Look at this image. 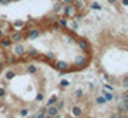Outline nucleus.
<instances>
[{
  "instance_id": "1",
  "label": "nucleus",
  "mask_w": 128,
  "mask_h": 118,
  "mask_svg": "<svg viewBox=\"0 0 128 118\" xmlns=\"http://www.w3.org/2000/svg\"><path fill=\"white\" fill-rule=\"evenodd\" d=\"M89 58L91 56H88V55H78L74 59V62H72V68L74 69H84V68H86L89 60H91Z\"/></svg>"
},
{
  "instance_id": "2",
  "label": "nucleus",
  "mask_w": 128,
  "mask_h": 118,
  "mask_svg": "<svg viewBox=\"0 0 128 118\" xmlns=\"http://www.w3.org/2000/svg\"><path fill=\"white\" fill-rule=\"evenodd\" d=\"M76 43H78V46L82 49V52H85L88 56H91V53H92V49H91V43H89V42L85 39V38H78Z\"/></svg>"
},
{
  "instance_id": "3",
  "label": "nucleus",
  "mask_w": 128,
  "mask_h": 118,
  "mask_svg": "<svg viewBox=\"0 0 128 118\" xmlns=\"http://www.w3.org/2000/svg\"><path fill=\"white\" fill-rule=\"evenodd\" d=\"M62 13H64V18L69 20V19H75L78 10L75 9V6H74V4H66V6H64Z\"/></svg>"
},
{
  "instance_id": "4",
  "label": "nucleus",
  "mask_w": 128,
  "mask_h": 118,
  "mask_svg": "<svg viewBox=\"0 0 128 118\" xmlns=\"http://www.w3.org/2000/svg\"><path fill=\"white\" fill-rule=\"evenodd\" d=\"M53 66H55L58 71H62V72H65V74L72 72V71H70V69H72V66H70V64H68L66 60H56V64H55Z\"/></svg>"
},
{
  "instance_id": "5",
  "label": "nucleus",
  "mask_w": 128,
  "mask_h": 118,
  "mask_svg": "<svg viewBox=\"0 0 128 118\" xmlns=\"http://www.w3.org/2000/svg\"><path fill=\"white\" fill-rule=\"evenodd\" d=\"M26 50H28V48L24 46V45H22V43H16L13 46V55H16L18 58L26 56Z\"/></svg>"
},
{
  "instance_id": "6",
  "label": "nucleus",
  "mask_w": 128,
  "mask_h": 118,
  "mask_svg": "<svg viewBox=\"0 0 128 118\" xmlns=\"http://www.w3.org/2000/svg\"><path fill=\"white\" fill-rule=\"evenodd\" d=\"M9 38H10V40H12L13 45H16V43H22L23 40H26V36H24L22 32H12V33L9 35Z\"/></svg>"
},
{
  "instance_id": "7",
  "label": "nucleus",
  "mask_w": 128,
  "mask_h": 118,
  "mask_svg": "<svg viewBox=\"0 0 128 118\" xmlns=\"http://www.w3.org/2000/svg\"><path fill=\"white\" fill-rule=\"evenodd\" d=\"M26 56L29 59H36V58H39L40 56V52L36 49V48H28V50H26Z\"/></svg>"
},
{
  "instance_id": "8",
  "label": "nucleus",
  "mask_w": 128,
  "mask_h": 118,
  "mask_svg": "<svg viewBox=\"0 0 128 118\" xmlns=\"http://www.w3.org/2000/svg\"><path fill=\"white\" fill-rule=\"evenodd\" d=\"M13 43L10 40V38L9 36H3V38H0V48H3V49H9V48H12Z\"/></svg>"
},
{
  "instance_id": "9",
  "label": "nucleus",
  "mask_w": 128,
  "mask_h": 118,
  "mask_svg": "<svg viewBox=\"0 0 128 118\" xmlns=\"http://www.w3.org/2000/svg\"><path fill=\"white\" fill-rule=\"evenodd\" d=\"M40 36V29H32L29 30L28 33H26V39H30V40H33V39H38Z\"/></svg>"
},
{
  "instance_id": "10",
  "label": "nucleus",
  "mask_w": 128,
  "mask_h": 118,
  "mask_svg": "<svg viewBox=\"0 0 128 118\" xmlns=\"http://www.w3.org/2000/svg\"><path fill=\"white\" fill-rule=\"evenodd\" d=\"M70 114H72L75 118L82 117V114H84V111H82V106L81 105H72V108H70Z\"/></svg>"
},
{
  "instance_id": "11",
  "label": "nucleus",
  "mask_w": 128,
  "mask_h": 118,
  "mask_svg": "<svg viewBox=\"0 0 128 118\" xmlns=\"http://www.w3.org/2000/svg\"><path fill=\"white\" fill-rule=\"evenodd\" d=\"M48 117H52V118H58L59 117V110L55 105L52 106H48V111H46Z\"/></svg>"
},
{
  "instance_id": "12",
  "label": "nucleus",
  "mask_w": 128,
  "mask_h": 118,
  "mask_svg": "<svg viewBox=\"0 0 128 118\" xmlns=\"http://www.w3.org/2000/svg\"><path fill=\"white\" fill-rule=\"evenodd\" d=\"M64 3H62V2H60V0H58V2H55V3H53V13H55V14H56V16H59V13H62V10H64Z\"/></svg>"
},
{
  "instance_id": "13",
  "label": "nucleus",
  "mask_w": 128,
  "mask_h": 118,
  "mask_svg": "<svg viewBox=\"0 0 128 118\" xmlns=\"http://www.w3.org/2000/svg\"><path fill=\"white\" fill-rule=\"evenodd\" d=\"M4 62H6L7 65H16V64H19V58L16 55H7Z\"/></svg>"
},
{
  "instance_id": "14",
  "label": "nucleus",
  "mask_w": 128,
  "mask_h": 118,
  "mask_svg": "<svg viewBox=\"0 0 128 118\" xmlns=\"http://www.w3.org/2000/svg\"><path fill=\"white\" fill-rule=\"evenodd\" d=\"M101 95H102L105 100H106V102H111V101H114V92H112V91H106V89H102Z\"/></svg>"
},
{
  "instance_id": "15",
  "label": "nucleus",
  "mask_w": 128,
  "mask_h": 118,
  "mask_svg": "<svg viewBox=\"0 0 128 118\" xmlns=\"http://www.w3.org/2000/svg\"><path fill=\"white\" fill-rule=\"evenodd\" d=\"M74 6H75V9L78 12H82L85 9V6H86V3H85V0H75L74 2Z\"/></svg>"
},
{
  "instance_id": "16",
  "label": "nucleus",
  "mask_w": 128,
  "mask_h": 118,
  "mask_svg": "<svg viewBox=\"0 0 128 118\" xmlns=\"http://www.w3.org/2000/svg\"><path fill=\"white\" fill-rule=\"evenodd\" d=\"M68 28H69L72 32H76V30L79 29V22L78 20H75V19H70L69 24H68Z\"/></svg>"
},
{
  "instance_id": "17",
  "label": "nucleus",
  "mask_w": 128,
  "mask_h": 118,
  "mask_svg": "<svg viewBox=\"0 0 128 118\" xmlns=\"http://www.w3.org/2000/svg\"><path fill=\"white\" fill-rule=\"evenodd\" d=\"M56 22L59 23V26L62 28V29H66L68 28V19H65V18H59V16H56Z\"/></svg>"
},
{
  "instance_id": "18",
  "label": "nucleus",
  "mask_w": 128,
  "mask_h": 118,
  "mask_svg": "<svg viewBox=\"0 0 128 118\" xmlns=\"http://www.w3.org/2000/svg\"><path fill=\"white\" fill-rule=\"evenodd\" d=\"M14 76H16V72L13 71V69H9V71H6V74H4V79H6V81H12Z\"/></svg>"
},
{
  "instance_id": "19",
  "label": "nucleus",
  "mask_w": 128,
  "mask_h": 118,
  "mask_svg": "<svg viewBox=\"0 0 128 118\" xmlns=\"http://www.w3.org/2000/svg\"><path fill=\"white\" fill-rule=\"evenodd\" d=\"M58 101H59V98L56 96V95H53V96H50V98H49V100L46 101V106H52V105H55V104H56Z\"/></svg>"
},
{
  "instance_id": "20",
  "label": "nucleus",
  "mask_w": 128,
  "mask_h": 118,
  "mask_svg": "<svg viewBox=\"0 0 128 118\" xmlns=\"http://www.w3.org/2000/svg\"><path fill=\"white\" fill-rule=\"evenodd\" d=\"M95 102H96V105H106V100H105L102 95L95 96Z\"/></svg>"
},
{
  "instance_id": "21",
  "label": "nucleus",
  "mask_w": 128,
  "mask_h": 118,
  "mask_svg": "<svg viewBox=\"0 0 128 118\" xmlns=\"http://www.w3.org/2000/svg\"><path fill=\"white\" fill-rule=\"evenodd\" d=\"M70 85V81H68V79H60V81H59V88H68V86H69Z\"/></svg>"
},
{
  "instance_id": "22",
  "label": "nucleus",
  "mask_w": 128,
  "mask_h": 118,
  "mask_svg": "<svg viewBox=\"0 0 128 118\" xmlns=\"http://www.w3.org/2000/svg\"><path fill=\"white\" fill-rule=\"evenodd\" d=\"M125 106H127V104H124V102H120V104L116 105V112H120V114H124V112H125Z\"/></svg>"
},
{
  "instance_id": "23",
  "label": "nucleus",
  "mask_w": 128,
  "mask_h": 118,
  "mask_svg": "<svg viewBox=\"0 0 128 118\" xmlns=\"http://www.w3.org/2000/svg\"><path fill=\"white\" fill-rule=\"evenodd\" d=\"M26 71H28V74H30V75H35L36 72H38V68H36L35 65H29L26 68Z\"/></svg>"
},
{
  "instance_id": "24",
  "label": "nucleus",
  "mask_w": 128,
  "mask_h": 118,
  "mask_svg": "<svg viewBox=\"0 0 128 118\" xmlns=\"http://www.w3.org/2000/svg\"><path fill=\"white\" fill-rule=\"evenodd\" d=\"M120 85H121L122 88H125V89L128 88V75H125V76L120 81Z\"/></svg>"
},
{
  "instance_id": "25",
  "label": "nucleus",
  "mask_w": 128,
  "mask_h": 118,
  "mask_svg": "<svg viewBox=\"0 0 128 118\" xmlns=\"http://www.w3.org/2000/svg\"><path fill=\"white\" fill-rule=\"evenodd\" d=\"M24 20H20V19H19V20H14V22H13V28H24Z\"/></svg>"
},
{
  "instance_id": "26",
  "label": "nucleus",
  "mask_w": 128,
  "mask_h": 118,
  "mask_svg": "<svg viewBox=\"0 0 128 118\" xmlns=\"http://www.w3.org/2000/svg\"><path fill=\"white\" fill-rule=\"evenodd\" d=\"M85 18H86V13L85 12H78L76 13V16H75V20L79 22V20H82V19H85Z\"/></svg>"
},
{
  "instance_id": "27",
  "label": "nucleus",
  "mask_w": 128,
  "mask_h": 118,
  "mask_svg": "<svg viewBox=\"0 0 128 118\" xmlns=\"http://www.w3.org/2000/svg\"><path fill=\"white\" fill-rule=\"evenodd\" d=\"M55 106L58 108L59 111H62V110H64V108H65V101H64V100H59L58 102L55 104Z\"/></svg>"
},
{
  "instance_id": "28",
  "label": "nucleus",
  "mask_w": 128,
  "mask_h": 118,
  "mask_svg": "<svg viewBox=\"0 0 128 118\" xmlns=\"http://www.w3.org/2000/svg\"><path fill=\"white\" fill-rule=\"evenodd\" d=\"M91 9H94V10H102V6L99 3H96V2H92L91 3Z\"/></svg>"
},
{
  "instance_id": "29",
  "label": "nucleus",
  "mask_w": 128,
  "mask_h": 118,
  "mask_svg": "<svg viewBox=\"0 0 128 118\" xmlns=\"http://www.w3.org/2000/svg\"><path fill=\"white\" fill-rule=\"evenodd\" d=\"M75 96L78 98V100H82V98H84V91H82V89H76L75 91Z\"/></svg>"
},
{
  "instance_id": "30",
  "label": "nucleus",
  "mask_w": 128,
  "mask_h": 118,
  "mask_svg": "<svg viewBox=\"0 0 128 118\" xmlns=\"http://www.w3.org/2000/svg\"><path fill=\"white\" fill-rule=\"evenodd\" d=\"M45 58H46V60H50V62H52L53 59H55V55H53L52 52H46L45 53Z\"/></svg>"
},
{
  "instance_id": "31",
  "label": "nucleus",
  "mask_w": 128,
  "mask_h": 118,
  "mask_svg": "<svg viewBox=\"0 0 128 118\" xmlns=\"http://www.w3.org/2000/svg\"><path fill=\"white\" fill-rule=\"evenodd\" d=\"M19 114H20V117H28V114H29V110H28V108H22Z\"/></svg>"
},
{
  "instance_id": "32",
  "label": "nucleus",
  "mask_w": 128,
  "mask_h": 118,
  "mask_svg": "<svg viewBox=\"0 0 128 118\" xmlns=\"http://www.w3.org/2000/svg\"><path fill=\"white\" fill-rule=\"evenodd\" d=\"M121 98H122V102H124V104H128V91H125V92L121 95Z\"/></svg>"
},
{
  "instance_id": "33",
  "label": "nucleus",
  "mask_w": 128,
  "mask_h": 118,
  "mask_svg": "<svg viewBox=\"0 0 128 118\" xmlns=\"http://www.w3.org/2000/svg\"><path fill=\"white\" fill-rule=\"evenodd\" d=\"M43 101V94L42 92H38L36 94V102H42Z\"/></svg>"
},
{
  "instance_id": "34",
  "label": "nucleus",
  "mask_w": 128,
  "mask_h": 118,
  "mask_svg": "<svg viewBox=\"0 0 128 118\" xmlns=\"http://www.w3.org/2000/svg\"><path fill=\"white\" fill-rule=\"evenodd\" d=\"M7 95V92H6V88H3V86H0V98H4Z\"/></svg>"
},
{
  "instance_id": "35",
  "label": "nucleus",
  "mask_w": 128,
  "mask_h": 118,
  "mask_svg": "<svg viewBox=\"0 0 128 118\" xmlns=\"http://www.w3.org/2000/svg\"><path fill=\"white\" fill-rule=\"evenodd\" d=\"M110 118H122V114H120V112H112V114H111V117Z\"/></svg>"
},
{
  "instance_id": "36",
  "label": "nucleus",
  "mask_w": 128,
  "mask_h": 118,
  "mask_svg": "<svg viewBox=\"0 0 128 118\" xmlns=\"http://www.w3.org/2000/svg\"><path fill=\"white\" fill-rule=\"evenodd\" d=\"M52 28H53V30H60V29H62V28L59 26L58 22H52Z\"/></svg>"
},
{
  "instance_id": "37",
  "label": "nucleus",
  "mask_w": 128,
  "mask_h": 118,
  "mask_svg": "<svg viewBox=\"0 0 128 118\" xmlns=\"http://www.w3.org/2000/svg\"><path fill=\"white\" fill-rule=\"evenodd\" d=\"M12 3V0H0V4L2 6H7V4H10Z\"/></svg>"
},
{
  "instance_id": "38",
  "label": "nucleus",
  "mask_w": 128,
  "mask_h": 118,
  "mask_svg": "<svg viewBox=\"0 0 128 118\" xmlns=\"http://www.w3.org/2000/svg\"><path fill=\"white\" fill-rule=\"evenodd\" d=\"M104 89H106V91H114V86H112V85H110V84H105Z\"/></svg>"
},
{
  "instance_id": "39",
  "label": "nucleus",
  "mask_w": 128,
  "mask_h": 118,
  "mask_svg": "<svg viewBox=\"0 0 128 118\" xmlns=\"http://www.w3.org/2000/svg\"><path fill=\"white\" fill-rule=\"evenodd\" d=\"M60 2L66 6V4H74V2H75V0H60Z\"/></svg>"
},
{
  "instance_id": "40",
  "label": "nucleus",
  "mask_w": 128,
  "mask_h": 118,
  "mask_svg": "<svg viewBox=\"0 0 128 118\" xmlns=\"http://www.w3.org/2000/svg\"><path fill=\"white\" fill-rule=\"evenodd\" d=\"M46 111H48V106L45 105V106H42L40 110H39V114H45V115H46Z\"/></svg>"
},
{
  "instance_id": "41",
  "label": "nucleus",
  "mask_w": 128,
  "mask_h": 118,
  "mask_svg": "<svg viewBox=\"0 0 128 118\" xmlns=\"http://www.w3.org/2000/svg\"><path fill=\"white\" fill-rule=\"evenodd\" d=\"M4 65H6V62H4V60L2 59V60H0V72H2L3 69H4Z\"/></svg>"
},
{
  "instance_id": "42",
  "label": "nucleus",
  "mask_w": 128,
  "mask_h": 118,
  "mask_svg": "<svg viewBox=\"0 0 128 118\" xmlns=\"http://www.w3.org/2000/svg\"><path fill=\"white\" fill-rule=\"evenodd\" d=\"M102 78H104L106 82H110V79H111V76L108 75V74H102Z\"/></svg>"
},
{
  "instance_id": "43",
  "label": "nucleus",
  "mask_w": 128,
  "mask_h": 118,
  "mask_svg": "<svg viewBox=\"0 0 128 118\" xmlns=\"http://www.w3.org/2000/svg\"><path fill=\"white\" fill-rule=\"evenodd\" d=\"M35 118H46V115H45V114H39V112H38V115H35Z\"/></svg>"
},
{
  "instance_id": "44",
  "label": "nucleus",
  "mask_w": 128,
  "mask_h": 118,
  "mask_svg": "<svg viewBox=\"0 0 128 118\" xmlns=\"http://www.w3.org/2000/svg\"><path fill=\"white\" fill-rule=\"evenodd\" d=\"M121 4L127 7V6H128V0H121Z\"/></svg>"
},
{
  "instance_id": "45",
  "label": "nucleus",
  "mask_w": 128,
  "mask_h": 118,
  "mask_svg": "<svg viewBox=\"0 0 128 118\" xmlns=\"http://www.w3.org/2000/svg\"><path fill=\"white\" fill-rule=\"evenodd\" d=\"M110 4H115V3H118V0H106Z\"/></svg>"
},
{
  "instance_id": "46",
  "label": "nucleus",
  "mask_w": 128,
  "mask_h": 118,
  "mask_svg": "<svg viewBox=\"0 0 128 118\" xmlns=\"http://www.w3.org/2000/svg\"><path fill=\"white\" fill-rule=\"evenodd\" d=\"M120 100V95H116L115 92H114V101H118Z\"/></svg>"
},
{
  "instance_id": "47",
  "label": "nucleus",
  "mask_w": 128,
  "mask_h": 118,
  "mask_svg": "<svg viewBox=\"0 0 128 118\" xmlns=\"http://www.w3.org/2000/svg\"><path fill=\"white\" fill-rule=\"evenodd\" d=\"M3 36H4V33H3V30L0 29V38H3Z\"/></svg>"
},
{
  "instance_id": "48",
  "label": "nucleus",
  "mask_w": 128,
  "mask_h": 118,
  "mask_svg": "<svg viewBox=\"0 0 128 118\" xmlns=\"http://www.w3.org/2000/svg\"><path fill=\"white\" fill-rule=\"evenodd\" d=\"M125 114L128 115V104H127V106H125Z\"/></svg>"
},
{
  "instance_id": "49",
  "label": "nucleus",
  "mask_w": 128,
  "mask_h": 118,
  "mask_svg": "<svg viewBox=\"0 0 128 118\" xmlns=\"http://www.w3.org/2000/svg\"><path fill=\"white\" fill-rule=\"evenodd\" d=\"M122 118H128V115H127V114H125V115H122Z\"/></svg>"
},
{
  "instance_id": "50",
  "label": "nucleus",
  "mask_w": 128,
  "mask_h": 118,
  "mask_svg": "<svg viewBox=\"0 0 128 118\" xmlns=\"http://www.w3.org/2000/svg\"><path fill=\"white\" fill-rule=\"evenodd\" d=\"M12 2H20V0H12Z\"/></svg>"
},
{
  "instance_id": "51",
  "label": "nucleus",
  "mask_w": 128,
  "mask_h": 118,
  "mask_svg": "<svg viewBox=\"0 0 128 118\" xmlns=\"http://www.w3.org/2000/svg\"><path fill=\"white\" fill-rule=\"evenodd\" d=\"M46 118H52V117H48V115H46Z\"/></svg>"
},
{
  "instance_id": "52",
  "label": "nucleus",
  "mask_w": 128,
  "mask_h": 118,
  "mask_svg": "<svg viewBox=\"0 0 128 118\" xmlns=\"http://www.w3.org/2000/svg\"><path fill=\"white\" fill-rule=\"evenodd\" d=\"M92 118H94V117H92Z\"/></svg>"
}]
</instances>
